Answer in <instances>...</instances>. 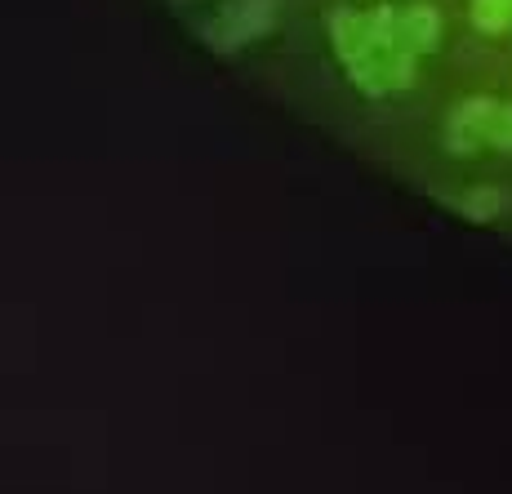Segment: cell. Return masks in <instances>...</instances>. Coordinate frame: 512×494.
<instances>
[{"label":"cell","mask_w":512,"mask_h":494,"mask_svg":"<svg viewBox=\"0 0 512 494\" xmlns=\"http://www.w3.org/2000/svg\"><path fill=\"white\" fill-rule=\"evenodd\" d=\"M334 45L348 63L352 81L370 94L401 90L410 81V49L397 36V14H334Z\"/></svg>","instance_id":"cell-1"},{"label":"cell","mask_w":512,"mask_h":494,"mask_svg":"<svg viewBox=\"0 0 512 494\" xmlns=\"http://www.w3.org/2000/svg\"><path fill=\"white\" fill-rule=\"evenodd\" d=\"M272 18H277V0H228V9L210 23L205 41L214 49H236L268 32Z\"/></svg>","instance_id":"cell-2"},{"label":"cell","mask_w":512,"mask_h":494,"mask_svg":"<svg viewBox=\"0 0 512 494\" xmlns=\"http://www.w3.org/2000/svg\"><path fill=\"white\" fill-rule=\"evenodd\" d=\"M397 36H401V45H406L410 54H419V49H432V45H437V36H441L437 9L415 5V9H406V14H397Z\"/></svg>","instance_id":"cell-3"},{"label":"cell","mask_w":512,"mask_h":494,"mask_svg":"<svg viewBox=\"0 0 512 494\" xmlns=\"http://www.w3.org/2000/svg\"><path fill=\"white\" fill-rule=\"evenodd\" d=\"M490 112H495V103H486V98H472V103L459 107V116L450 121V147L455 152H472V143L486 134Z\"/></svg>","instance_id":"cell-4"},{"label":"cell","mask_w":512,"mask_h":494,"mask_svg":"<svg viewBox=\"0 0 512 494\" xmlns=\"http://www.w3.org/2000/svg\"><path fill=\"white\" fill-rule=\"evenodd\" d=\"M472 18H477V27H486V32H499L512 18V0H472Z\"/></svg>","instance_id":"cell-5"},{"label":"cell","mask_w":512,"mask_h":494,"mask_svg":"<svg viewBox=\"0 0 512 494\" xmlns=\"http://www.w3.org/2000/svg\"><path fill=\"white\" fill-rule=\"evenodd\" d=\"M499 210H504V192H495V187H477L464 196V214H472V219H495Z\"/></svg>","instance_id":"cell-6"}]
</instances>
